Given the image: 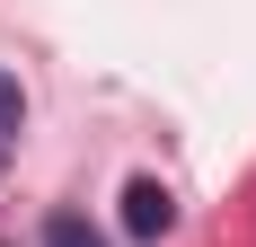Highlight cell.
Instances as JSON below:
<instances>
[{"mask_svg":"<svg viewBox=\"0 0 256 247\" xmlns=\"http://www.w3.org/2000/svg\"><path fill=\"white\" fill-rule=\"evenodd\" d=\"M124 230L132 238H168V230H177V194H168L159 176H132L124 186Z\"/></svg>","mask_w":256,"mask_h":247,"instance_id":"6da1fadb","label":"cell"},{"mask_svg":"<svg viewBox=\"0 0 256 247\" xmlns=\"http://www.w3.org/2000/svg\"><path fill=\"white\" fill-rule=\"evenodd\" d=\"M18 132H26V88L9 71H0V168H9V150H18Z\"/></svg>","mask_w":256,"mask_h":247,"instance_id":"7a4b0ae2","label":"cell"},{"mask_svg":"<svg viewBox=\"0 0 256 247\" xmlns=\"http://www.w3.org/2000/svg\"><path fill=\"white\" fill-rule=\"evenodd\" d=\"M44 247H115V238H106V230H88L80 212H53V221H44Z\"/></svg>","mask_w":256,"mask_h":247,"instance_id":"3957f363","label":"cell"}]
</instances>
